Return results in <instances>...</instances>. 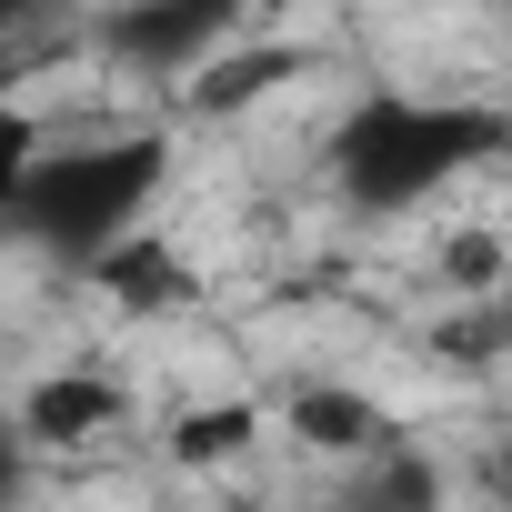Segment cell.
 <instances>
[{"instance_id": "6da1fadb", "label": "cell", "mask_w": 512, "mask_h": 512, "mask_svg": "<svg viewBox=\"0 0 512 512\" xmlns=\"http://www.w3.org/2000/svg\"><path fill=\"white\" fill-rule=\"evenodd\" d=\"M512 141L502 111H462V101H372L342 121L332 141V171H342V201L352 211H412L422 191H442L452 171L492 161Z\"/></svg>"}, {"instance_id": "7a4b0ae2", "label": "cell", "mask_w": 512, "mask_h": 512, "mask_svg": "<svg viewBox=\"0 0 512 512\" xmlns=\"http://www.w3.org/2000/svg\"><path fill=\"white\" fill-rule=\"evenodd\" d=\"M161 171H171L161 131L91 141V151H41L21 201H11V231H31L41 251H61V262H91V251H111L121 231H141Z\"/></svg>"}, {"instance_id": "3957f363", "label": "cell", "mask_w": 512, "mask_h": 512, "mask_svg": "<svg viewBox=\"0 0 512 512\" xmlns=\"http://www.w3.org/2000/svg\"><path fill=\"white\" fill-rule=\"evenodd\" d=\"M241 21H251V0H131V11L101 21V41L131 71H201L221 41H241Z\"/></svg>"}, {"instance_id": "277c9868", "label": "cell", "mask_w": 512, "mask_h": 512, "mask_svg": "<svg viewBox=\"0 0 512 512\" xmlns=\"http://www.w3.org/2000/svg\"><path fill=\"white\" fill-rule=\"evenodd\" d=\"M312 61L292 51V41H221L201 71H191V111L201 121H241L251 101H272V91H292Z\"/></svg>"}, {"instance_id": "5b68a950", "label": "cell", "mask_w": 512, "mask_h": 512, "mask_svg": "<svg viewBox=\"0 0 512 512\" xmlns=\"http://www.w3.org/2000/svg\"><path fill=\"white\" fill-rule=\"evenodd\" d=\"M91 282H101L121 312H171V302H191L181 251H171V241H151V231H121L111 251H91Z\"/></svg>"}, {"instance_id": "8992f818", "label": "cell", "mask_w": 512, "mask_h": 512, "mask_svg": "<svg viewBox=\"0 0 512 512\" xmlns=\"http://www.w3.org/2000/svg\"><path fill=\"white\" fill-rule=\"evenodd\" d=\"M111 422H121V392L91 382V372H51V382L21 402V432H31V442H91V432H111Z\"/></svg>"}, {"instance_id": "52a82bcc", "label": "cell", "mask_w": 512, "mask_h": 512, "mask_svg": "<svg viewBox=\"0 0 512 512\" xmlns=\"http://www.w3.org/2000/svg\"><path fill=\"white\" fill-rule=\"evenodd\" d=\"M292 432H302L312 452H382V442H392V412H382V402H362V392L302 382V392H292Z\"/></svg>"}, {"instance_id": "ba28073f", "label": "cell", "mask_w": 512, "mask_h": 512, "mask_svg": "<svg viewBox=\"0 0 512 512\" xmlns=\"http://www.w3.org/2000/svg\"><path fill=\"white\" fill-rule=\"evenodd\" d=\"M251 442H262V412H251V402H201V412H181V422H171V462H191V472L241 462Z\"/></svg>"}, {"instance_id": "9c48e42d", "label": "cell", "mask_w": 512, "mask_h": 512, "mask_svg": "<svg viewBox=\"0 0 512 512\" xmlns=\"http://www.w3.org/2000/svg\"><path fill=\"white\" fill-rule=\"evenodd\" d=\"M502 262H512L502 231H452V241H442V282H452V292H502Z\"/></svg>"}, {"instance_id": "30bf717a", "label": "cell", "mask_w": 512, "mask_h": 512, "mask_svg": "<svg viewBox=\"0 0 512 512\" xmlns=\"http://www.w3.org/2000/svg\"><path fill=\"white\" fill-rule=\"evenodd\" d=\"M31 161H41V121H31V111H11V101H0V211L21 201V181H31Z\"/></svg>"}, {"instance_id": "8fae6325", "label": "cell", "mask_w": 512, "mask_h": 512, "mask_svg": "<svg viewBox=\"0 0 512 512\" xmlns=\"http://www.w3.org/2000/svg\"><path fill=\"white\" fill-rule=\"evenodd\" d=\"M372 502H432V472L392 462V472H372Z\"/></svg>"}, {"instance_id": "7c38bea8", "label": "cell", "mask_w": 512, "mask_h": 512, "mask_svg": "<svg viewBox=\"0 0 512 512\" xmlns=\"http://www.w3.org/2000/svg\"><path fill=\"white\" fill-rule=\"evenodd\" d=\"M21 442H31V432H21L11 412H0V502H11V492H21Z\"/></svg>"}, {"instance_id": "4fadbf2b", "label": "cell", "mask_w": 512, "mask_h": 512, "mask_svg": "<svg viewBox=\"0 0 512 512\" xmlns=\"http://www.w3.org/2000/svg\"><path fill=\"white\" fill-rule=\"evenodd\" d=\"M21 11H31V0H0V21H21Z\"/></svg>"}, {"instance_id": "5bb4252c", "label": "cell", "mask_w": 512, "mask_h": 512, "mask_svg": "<svg viewBox=\"0 0 512 512\" xmlns=\"http://www.w3.org/2000/svg\"><path fill=\"white\" fill-rule=\"evenodd\" d=\"M502 492H512V442H502Z\"/></svg>"}, {"instance_id": "9a60e30c", "label": "cell", "mask_w": 512, "mask_h": 512, "mask_svg": "<svg viewBox=\"0 0 512 512\" xmlns=\"http://www.w3.org/2000/svg\"><path fill=\"white\" fill-rule=\"evenodd\" d=\"M0 91H11V61H0Z\"/></svg>"}]
</instances>
